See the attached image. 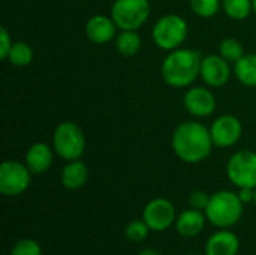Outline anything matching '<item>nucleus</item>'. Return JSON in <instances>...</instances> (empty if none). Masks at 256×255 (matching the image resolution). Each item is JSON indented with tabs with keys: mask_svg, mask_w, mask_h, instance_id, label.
<instances>
[{
	"mask_svg": "<svg viewBox=\"0 0 256 255\" xmlns=\"http://www.w3.org/2000/svg\"><path fill=\"white\" fill-rule=\"evenodd\" d=\"M56 153L64 161H76L86 150V137L82 129L74 122H62L52 134Z\"/></svg>",
	"mask_w": 256,
	"mask_h": 255,
	"instance_id": "nucleus-4",
	"label": "nucleus"
},
{
	"mask_svg": "<svg viewBox=\"0 0 256 255\" xmlns=\"http://www.w3.org/2000/svg\"><path fill=\"white\" fill-rule=\"evenodd\" d=\"M207 222L206 212L196 209H186L183 210L176 219V230L183 237H196L202 233Z\"/></svg>",
	"mask_w": 256,
	"mask_h": 255,
	"instance_id": "nucleus-14",
	"label": "nucleus"
},
{
	"mask_svg": "<svg viewBox=\"0 0 256 255\" xmlns=\"http://www.w3.org/2000/svg\"><path fill=\"white\" fill-rule=\"evenodd\" d=\"M219 51H220V56L228 60V62H237L238 59H242L244 56V51H243V45L234 39V38H226L220 42V47H219Z\"/></svg>",
	"mask_w": 256,
	"mask_h": 255,
	"instance_id": "nucleus-22",
	"label": "nucleus"
},
{
	"mask_svg": "<svg viewBox=\"0 0 256 255\" xmlns=\"http://www.w3.org/2000/svg\"><path fill=\"white\" fill-rule=\"evenodd\" d=\"M200 53L192 50H172L162 63V78L164 81L174 87L182 89L190 86L201 72Z\"/></svg>",
	"mask_w": 256,
	"mask_h": 255,
	"instance_id": "nucleus-2",
	"label": "nucleus"
},
{
	"mask_svg": "<svg viewBox=\"0 0 256 255\" xmlns=\"http://www.w3.org/2000/svg\"><path fill=\"white\" fill-rule=\"evenodd\" d=\"M138 255H160V252L153 248H146V249H141Z\"/></svg>",
	"mask_w": 256,
	"mask_h": 255,
	"instance_id": "nucleus-29",
	"label": "nucleus"
},
{
	"mask_svg": "<svg viewBox=\"0 0 256 255\" xmlns=\"http://www.w3.org/2000/svg\"><path fill=\"white\" fill-rule=\"evenodd\" d=\"M12 45H14V44H12V41H10L9 32L6 30L4 26H2V27H0V59H3V60L8 59Z\"/></svg>",
	"mask_w": 256,
	"mask_h": 255,
	"instance_id": "nucleus-27",
	"label": "nucleus"
},
{
	"mask_svg": "<svg viewBox=\"0 0 256 255\" xmlns=\"http://www.w3.org/2000/svg\"><path fill=\"white\" fill-rule=\"evenodd\" d=\"M148 17V0H116L111 6V18L120 30H136Z\"/></svg>",
	"mask_w": 256,
	"mask_h": 255,
	"instance_id": "nucleus-6",
	"label": "nucleus"
},
{
	"mask_svg": "<svg viewBox=\"0 0 256 255\" xmlns=\"http://www.w3.org/2000/svg\"><path fill=\"white\" fill-rule=\"evenodd\" d=\"M184 108L195 117H207L216 110V98L206 87H192L186 92L183 99Z\"/></svg>",
	"mask_w": 256,
	"mask_h": 255,
	"instance_id": "nucleus-12",
	"label": "nucleus"
},
{
	"mask_svg": "<svg viewBox=\"0 0 256 255\" xmlns=\"http://www.w3.org/2000/svg\"><path fill=\"white\" fill-rule=\"evenodd\" d=\"M88 179V170L84 162L80 159L76 161H69V164L63 168L62 171V185L66 189L76 191L86 185Z\"/></svg>",
	"mask_w": 256,
	"mask_h": 255,
	"instance_id": "nucleus-17",
	"label": "nucleus"
},
{
	"mask_svg": "<svg viewBox=\"0 0 256 255\" xmlns=\"http://www.w3.org/2000/svg\"><path fill=\"white\" fill-rule=\"evenodd\" d=\"M32 171L20 161H4L0 165V192L4 197H16L27 191Z\"/></svg>",
	"mask_w": 256,
	"mask_h": 255,
	"instance_id": "nucleus-8",
	"label": "nucleus"
},
{
	"mask_svg": "<svg viewBox=\"0 0 256 255\" xmlns=\"http://www.w3.org/2000/svg\"><path fill=\"white\" fill-rule=\"evenodd\" d=\"M238 197H240V200L243 201V204H249V203L254 201L255 189H254V188H240Z\"/></svg>",
	"mask_w": 256,
	"mask_h": 255,
	"instance_id": "nucleus-28",
	"label": "nucleus"
},
{
	"mask_svg": "<svg viewBox=\"0 0 256 255\" xmlns=\"http://www.w3.org/2000/svg\"><path fill=\"white\" fill-rule=\"evenodd\" d=\"M254 204L256 206V188H255V197H254Z\"/></svg>",
	"mask_w": 256,
	"mask_h": 255,
	"instance_id": "nucleus-31",
	"label": "nucleus"
},
{
	"mask_svg": "<svg viewBox=\"0 0 256 255\" xmlns=\"http://www.w3.org/2000/svg\"><path fill=\"white\" fill-rule=\"evenodd\" d=\"M116 26L114 20L106 15H94L86 24L87 38L94 44H106L116 36Z\"/></svg>",
	"mask_w": 256,
	"mask_h": 255,
	"instance_id": "nucleus-15",
	"label": "nucleus"
},
{
	"mask_svg": "<svg viewBox=\"0 0 256 255\" xmlns=\"http://www.w3.org/2000/svg\"><path fill=\"white\" fill-rule=\"evenodd\" d=\"M214 143L204 125L198 122H183L172 134V150L183 162L198 164L207 159Z\"/></svg>",
	"mask_w": 256,
	"mask_h": 255,
	"instance_id": "nucleus-1",
	"label": "nucleus"
},
{
	"mask_svg": "<svg viewBox=\"0 0 256 255\" xmlns=\"http://www.w3.org/2000/svg\"><path fill=\"white\" fill-rule=\"evenodd\" d=\"M234 74L242 84L256 87V54H244L238 59L234 65Z\"/></svg>",
	"mask_w": 256,
	"mask_h": 255,
	"instance_id": "nucleus-18",
	"label": "nucleus"
},
{
	"mask_svg": "<svg viewBox=\"0 0 256 255\" xmlns=\"http://www.w3.org/2000/svg\"><path fill=\"white\" fill-rule=\"evenodd\" d=\"M210 134H212L214 146L225 149V147H231L237 144V141L242 138L243 126H242V122L236 116L225 114L216 119V122H213L210 128Z\"/></svg>",
	"mask_w": 256,
	"mask_h": 255,
	"instance_id": "nucleus-10",
	"label": "nucleus"
},
{
	"mask_svg": "<svg viewBox=\"0 0 256 255\" xmlns=\"http://www.w3.org/2000/svg\"><path fill=\"white\" fill-rule=\"evenodd\" d=\"M9 255H42V248L33 239H21L12 246Z\"/></svg>",
	"mask_w": 256,
	"mask_h": 255,
	"instance_id": "nucleus-25",
	"label": "nucleus"
},
{
	"mask_svg": "<svg viewBox=\"0 0 256 255\" xmlns=\"http://www.w3.org/2000/svg\"><path fill=\"white\" fill-rule=\"evenodd\" d=\"M52 164V152L45 143H34L28 147L26 153V165L32 174L45 173Z\"/></svg>",
	"mask_w": 256,
	"mask_h": 255,
	"instance_id": "nucleus-16",
	"label": "nucleus"
},
{
	"mask_svg": "<svg viewBox=\"0 0 256 255\" xmlns=\"http://www.w3.org/2000/svg\"><path fill=\"white\" fill-rule=\"evenodd\" d=\"M142 219L152 231H165L176 224V207L166 198H153L146 204Z\"/></svg>",
	"mask_w": 256,
	"mask_h": 255,
	"instance_id": "nucleus-9",
	"label": "nucleus"
},
{
	"mask_svg": "<svg viewBox=\"0 0 256 255\" xmlns=\"http://www.w3.org/2000/svg\"><path fill=\"white\" fill-rule=\"evenodd\" d=\"M210 197L207 192L204 191H194L190 195H189V206L192 209H196V210H202L206 212L208 203H210Z\"/></svg>",
	"mask_w": 256,
	"mask_h": 255,
	"instance_id": "nucleus-26",
	"label": "nucleus"
},
{
	"mask_svg": "<svg viewBox=\"0 0 256 255\" xmlns=\"http://www.w3.org/2000/svg\"><path fill=\"white\" fill-rule=\"evenodd\" d=\"M152 36L160 50H177L188 38V23L180 15L168 14L156 23Z\"/></svg>",
	"mask_w": 256,
	"mask_h": 255,
	"instance_id": "nucleus-5",
	"label": "nucleus"
},
{
	"mask_svg": "<svg viewBox=\"0 0 256 255\" xmlns=\"http://www.w3.org/2000/svg\"><path fill=\"white\" fill-rule=\"evenodd\" d=\"M222 6L232 20H246L254 11L252 0H222Z\"/></svg>",
	"mask_w": 256,
	"mask_h": 255,
	"instance_id": "nucleus-20",
	"label": "nucleus"
},
{
	"mask_svg": "<svg viewBox=\"0 0 256 255\" xmlns=\"http://www.w3.org/2000/svg\"><path fill=\"white\" fill-rule=\"evenodd\" d=\"M116 47L118 53L126 57L135 56L141 50V38L136 30H122V33L116 38Z\"/></svg>",
	"mask_w": 256,
	"mask_h": 255,
	"instance_id": "nucleus-19",
	"label": "nucleus"
},
{
	"mask_svg": "<svg viewBox=\"0 0 256 255\" xmlns=\"http://www.w3.org/2000/svg\"><path fill=\"white\" fill-rule=\"evenodd\" d=\"M8 60L18 68H24L32 63L33 60V50L26 42H15L9 51Z\"/></svg>",
	"mask_w": 256,
	"mask_h": 255,
	"instance_id": "nucleus-21",
	"label": "nucleus"
},
{
	"mask_svg": "<svg viewBox=\"0 0 256 255\" xmlns=\"http://www.w3.org/2000/svg\"><path fill=\"white\" fill-rule=\"evenodd\" d=\"M150 231L152 230L144 222V219H136V221H132V222H129L126 225L124 234H126L128 240L135 242V243H140V242H142V240H146L148 237V233Z\"/></svg>",
	"mask_w": 256,
	"mask_h": 255,
	"instance_id": "nucleus-23",
	"label": "nucleus"
},
{
	"mask_svg": "<svg viewBox=\"0 0 256 255\" xmlns=\"http://www.w3.org/2000/svg\"><path fill=\"white\" fill-rule=\"evenodd\" d=\"M226 176L237 188H256V153L240 150L226 164Z\"/></svg>",
	"mask_w": 256,
	"mask_h": 255,
	"instance_id": "nucleus-7",
	"label": "nucleus"
},
{
	"mask_svg": "<svg viewBox=\"0 0 256 255\" xmlns=\"http://www.w3.org/2000/svg\"><path fill=\"white\" fill-rule=\"evenodd\" d=\"M201 78L207 86L212 87H222L228 83L231 77L230 62L225 60L222 56H207L201 62Z\"/></svg>",
	"mask_w": 256,
	"mask_h": 255,
	"instance_id": "nucleus-11",
	"label": "nucleus"
},
{
	"mask_svg": "<svg viewBox=\"0 0 256 255\" xmlns=\"http://www.w3.org/2000/svg\"><path fill=\"white\" fill-rule=\"evenodd\" d=\"M252 6H254V12L256 14V0H252Z\"/></svg>",
	"mask_w": 256,
	"mask_h": 255,
	"instance_id": "nucleus-30",
	"label": "nucleus"
},
{
	"mask_svg": "<svg viewBox=\"0 0 256 255\" xmlns=\"http://www.w3.org/2000/svg\"><path fill=\"white\" fill-rule=\"evenodd\" d=\"M243 201L237 192L218 191L210 197V203L206 209L207 221L216 228H231L243 216Z\"/></svg>",
	"mask_w": 256,
	"mask_h": 255,
	"instance_id": "nucleus-3",
	"label": "nucleus"
},
{
	"mask_svg": "<svg viewBox=\"0 0 256 255\" xmlns=\"http://www.w3.org/2000/svg\"><path fill=\"white\" fill-rule=\"evenodd\" d=\"M238 249L240 240L230 228H219L206 243V255H237Z\"/></svg>",
	"mask_w": 256,
	"mask_h": 255,
	"instance_id": "nucleus-13",
	"label": "nucleus"
},
{
	"mask_svg": "<svg viewBox=\"0 0 256 255\" xmlns=\"http://www.w3.org/2000/svg\"><path fill=\"white\" fill-rule=\"evenodd\" d=\"M220 0H190V8L201 18H212L220 8Z\"/></svg>",
	"mask_w": 256,
	"mask_h": 255,
	"instance_id": "nucleus-24",
	"label": "nucleus"
}]
</instances>
